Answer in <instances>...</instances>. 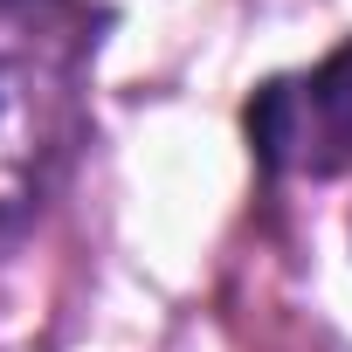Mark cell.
I'll use <instances>...</instances> for the list:
<instances>
[{"label": "cell", "mask_w": 352, "mask_h": 352, "mask_svg": "<svg viewBox=\"0 0 352 352\" xmlns=\"http://www.w3.org/2000/svg\"><path fill=\"white\" fill-rule=\"evenodd\" d=\"M249 145L270 173H352V42L331 49L311 76L263 83L249 104Z\"/></svg>", "instance_id": "cell-1"}]
</instances>
